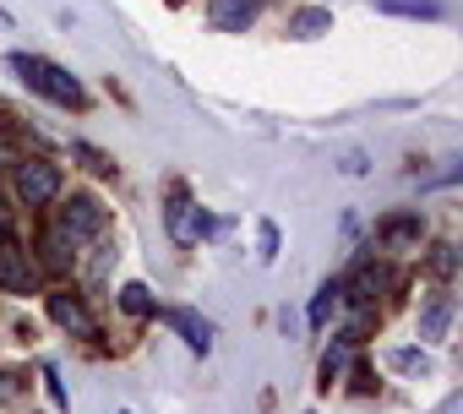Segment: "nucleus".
Listing matches in <instances>:
<instances>
[{
	"instance_id": "1",
	"label": "nucleus",
	"mask_w": 463,
	"mask_h": 414,
	"mask_svg": "<svg viewBox=\"0 0 463 414\" xmlns=\"http://www.w3.org/2000/svg\"><path fill=\"white\" fill-rule=\"evenodd\" d=\"M12 66L23 71V82L33 88V93H44L50 104H61V109H82V82L77 77H66L55 61H39V55H12Z\"/></svg>"
},
{
	"instance_id": "2",
	"label": "nucleus",
	"mask_w": 463,
	"mask_h": 414,
	"mask_svg": "<svg viewBox=\"0 0 463 414\" xmlns=\"http://www.w3.org/2000/svg\"><path fill=\"white\" fill-rule=\"evenodd\" d=\"M164 224H169V240H175V246H196L202 235H213V224L202 219V207L191 202V191H185V185H175V191H169Z\"/></svg>"
},
{
	"instance_id": "3",
	"label": "nucleus",
	"mask_w": 463,
	"mask_h": 414,
	"mask_svg": "<svg viewBox=\"0 0 463 414\" xmlns=\"http://www.w3.org/2000/svg\"><path fill=\"white\" fill-rule=\"evenodd\" d=\"M17 196L28 207H44L61 196V169L50 158H17Z\"/></svg>"
},
{
	"instance_id": "4",
	"label": "nucleus",
	"mask_w": 463,
	"mask_h": 414,
	"mask_svg": "<svg viewBox=\"0 0 463 414\" xmlns=\"http://www.w3.org/2000/svg\"><path fill=\"white\" fill-rule=\"evenodd\" d=\"M99 230H104V207H99L93 196H71L66 213H61V235L77 246V240H93Z\"/></svg>"
},
{
	"instance_id": "5",
	"label": "nucleus",
	"mask_w": 463,
	"mask_h": 414,
	"mask_svg": "<svg viewBox=\"0 0 463 414\" xmlns=\"http://www.w3.org/2000/svg\"><path fill=\"white\" fill-rule=\"evenodd\" d=\"M33 284H39V273H33L28 251H23V246H12V240H0V289H12V295H28Z\"/></svg>"
},
{
	"instance_id": "6",
	"label": "nucleus",
	"mask_w": 463,
	"mask_h": 414,
	"mask_svg": "<svg viewBox=\"0 0 463 414\" xmlns=\"http://www.w3.org/2000/svg\"><path fill=\"white\" fill-rule=\"evenodd\" d=\"M257 12H262V0H213V6H207V23H213L218 33H246V28L257 23Z\"/></svg>"
},
{
	"instance_id": "7",
	"label": "nucleus",
	"mask_w": 463,
	"mask_h": 414,
	"mask_svg": "<svg viewBox=\"0 0 463 414\" xmlns=\"http://www.w3.org/2000/svg\"><path fill=\"white\" fill-rule=\"evenodd\" d=\"M50 316H55L61 327L82 333V338H93V333H99V327H93V316H88V306H82L77 295H50Z\"/></svg>"
},
{
	"instance_id": "8",
	"label": "nucleus",
	"mask_w": 463,
	"mask_h": 414,
	"mask_svg": "<svg viewBox=\"0 0 463 414\" xmlns=\"http://www.w3.org/2000/svg\"><path fill=\"white\" fill-rule=\"evenodd\" d=\"M164 322H169V327L196 349V354H207V343H213V338H207V322H202V316H191V311H164Z\"/></svg>"
},
{
	"instance_id": "9",
	"label": "nucleus",
	"mask_w": 463,
	"mask_h": 414,
	"mask_svg": "<svg viewBox=\"0 0 463 414\" xmlns=\"http://www.w3.org/2000/svg\"><path fill=\"white\" fill-rule=\"evenodd\" d=\"M414 240H420V219H387V224H382V246L403 251V246H414Z\"/></svg>"
},
{
	"instance_id": "10",
	"label": "nucleus",
	"mask_w": 463,
	"mask_h": 414,
	"mask_svg": "<svg viewBox=\"0 0 463 414\" xmlns=\"http://www.w3.org/2000/svg\"><path fill=\"white\" fill-rule=\"evenodd\" d=\"M338 300H344V284H322L317 300H311V327H327V316H333Z\"/></svg>"
},
{
	"instance_id": "11",
	"label": "nucleus",
	"mask_w": 463,
	"mask_h": 414,
	"mask_svg": "<svg viewBox=\"0 0 463 414\" xmlns=\"http://www.w3.org/2000/svg\"><path fill=\"white\" fill-rule=\"evenodd\" d=\"M327 23H333L327 12H300V17L289 23V33H295V39H317V33H327Z\"/></svg>"
},
{
	"instance_id": "12",
	"label": "nucleus",
	"mask_w": 463,
	"mask_h": 414,
	"mask_svg": "<svg viewBox=\"0 0 463 414\" xmlns=\"http://www.w3.org/2000/svg\"><path fill=\"white\" fill-rule=\"evenodd\" d=\"M447 316H452V300H436V306L420 316V333H425V338H441V333H447Z\"/></svg>"
},
{
	"instance_id": "13",
	"label": "nucleus",
	"mask_w": 463,
	"mask_h": 414,
	"mask_svg": "<svg viewBox=\"0 0 463 414\" xmlns=\"http://www.w3.org/2000/svg\"><path fill=\"white\" fill-rule=\"evenodd\" d=\"M382 12H398V17H441L430 0H376Z\"/></svg>"
},
{
	"instance_id": "14",
	"label": "nucleus",
	"mask_w": 463,
	"mask_h": 414,
	"mask_svg": "<svg viewBox=\"0 0 463 414\" xmlns=\"http://www.w3.org/2000/svg\"><path fill=\"white\" fill-rule=\"evenodd\" d=\"M120 306H126L131 316H147V311H153V295H147V284H126V289H120Z\"/></svg>"
},
{
	"instance_id": "15",
	"label": "nucleus",
	"mask_w": 463,
	"mask_h": 414,
	"mask_svg": "<svg viewBox=\"0 0 463 414\" xmlns=\"http://www.w3.org/2000/svg\"><path fill=\"white\" fill-rule=\"evenodd\" d=\"M71 153H77V158H82V164H88V169H93V174H115V164H109V158H104V153H99V147H88V142H77V147H71Z\"/></svg>"
},
{
	"instance_id": "16",
	"label": "nucleus",
	"mask_w": 463,
	"mask_h": 414,
	"mask_svg": "<svg viewBox=\"0 0 463 414\" xmlns=\"http://www.w3.org/2000/svg\"><path fill=\"white\" fill-rule=\"evenodd\" d=\"M44 262H50V268H71V246H66V235H50V240H44Z\"/></svg>"
},
{
	"instance_id": "17",
	"label": "nucleus",
	"mask_w": 463,
	"mask_h": 414,
	"mask_svg": "<svg viewBox=\"0 0 463 414\" xmlns=\"http://www.w3.org/2000/svg\"><path fill=\"white\" fill-rule=\"evenodd\" d=\"M392 365H398V371H409V376H425V371H430V360H425L420 349H398V354H392Z\"/></svg>"
},
{
	"instance_id": "18",
	"label": "nucleus",
	"mask_w": 463,
	"mask_h": 414,
	"mask_svg": "<svg viewBox=\"0 0 463 414\" xmlns=\"http://www.w3.org/2000/svg\"><path fill=\"white\" fill-rule=\"evenodd\" d=\"M257 240H262V257H279V224H262Z\"/></svg>"
},
{
	"instance_id": "19",
	"label": "nucleus",
	"mask_w": 463,
	"mask_h": 414,
	"mask_svg": "<svg viewBox=\"0 0 463 414\" xmlns=\"http://www.w3.org/2000/svg\"><path fill=\"white\" fill-rule=\"evenodd\" d=\"M452 262H458L452 246H436V273H452Z\"/></svg>"
},
{
	"instance_id": "20",
	"label": "nucleus",
	"mask_w": 463,
	"mask_h": 414,
	"mask_svg": "<svg viewBox=\"0 0 463 414\" xmlns=\"http://www.w3.org/2000/svg\"><path fill=\"white\" fill-rule=\"evenodd\" d=\"M344 169H349V174H365L371 164H365V153H349V158H344Z\"/></svg>"
},
{
	"instance_id": "21",
	"label": "nucleus",
	"mask_w": 463,
	"mask_h": 414,
	"mask_svg": "<svg viewBox=\"0 0 463 414\" xmlns=\"http://www.w3.org/2000/svg\"><path fill=\"white\" fill-rule=\"evenodd\" d=\"M0 158H12V142H6V136H0Z\"/></svg>"
},
{
	"instance_id": "22",
	"label": "nucleus",
	"mask_w": 463,
	"mask_h": 414,
	"mask_svg": "<svg viewBox=\"0 0 463 414\" xmlns=\"http://www.w3.org/2000/svg\"><path fill=\"white\" fill-rule=\"evenodd\" d=\"M120 414H131V409H120Z\"/></svg>"
}]
</instances>
